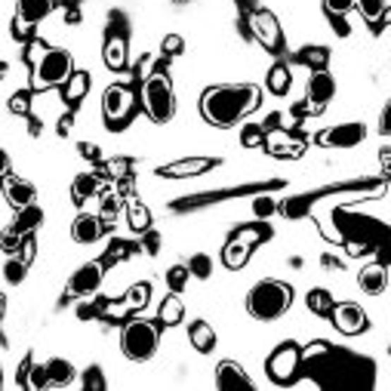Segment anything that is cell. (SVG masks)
Instances as JSON below:
<instances>
[{
    "label": "cell",
    "mask_w": 391,
    "mask_h": 391,
    "mask_svg": "<svg viewBox=\"0 0 391 391\" xmlns=\"http://www.w3.org/2000/svg\"><path fill=\"white\" fill-rule=\"evenodd\" d=\"M259 102L262 90L256 83H222V87H210L200 96V114L212 126H234L256 112Z\"/></svg>",
    "instance_id": "1"
},
{
    "label": "cell",
    "mask_w": 391,
    "mask_h": 391,
    "mask_svg": "<svg viewBox=\"0 0 391 391\" xmlns=\"http://www.w3.org/2000/svg\"><path fill=\"white\" fill-rule=\"evenodd\" d=\"M293 305V287L284 280H259L246 296V311L256 320H277L290 311Z\"/></svg>",
    "instance_id": "2"
},
{
    "label": "cell",
    "mask_w": 391,
    "mask_h": 391,
    "mask_svg": "<svg viewBox=\"0 0 391 391\" xmlns=\"http://www.w3.org/2000/svg\"><path fill=\"white\" fill-rule=\"evenodd\" d=\"M160 345V333H157V324H151L145 318H133L126 320L124 330H121V348L124 354L136 363H145L155 358Z\"/></svg>",
    "instance_id": "3"
},
{
    "label": "cell",
    "mask_w": 391,
    "mask_h": 391,
    "mask_svg": "<svg viewBox=\"0 0 391 391\" xmlns=\"http://www.w3.org/2000/svg\"><path fill=\"white\" fill-rule=\"evenodd\" d=\"M142 108L155 124H167L176 112V96H173V80L164 71H151L142 83Z\"/></svg>",
    "instance_id": "4"
},
{
    "label": "cell",
    "mask_w": 391,
    "mask_h": 391,
    "mask_svg": "<svg viewBox=\"0 0 391 391\" xmlns=\"http://www.w3.org/2000/svg\"><path fill=\"white\" fill-rule=\"evenodd\" d=\"M71 74H74L71 53H68V49H47V53L31 65V87L34 90L65 87Z\"/></svg>",
    "instance_id": "5"
},
{
    "label": "cell",
    "mask_w": 391,
    "mask_h": 391,
    "mask_svg": "<svg viewBox=\"0 0 391 391\" xmlns=\"http://www.w3.org/2000/svg\"><path fill=\"white\" fill-rule=\"evenodd\" d=\"M136 112V92L126 83H112L102 96V114H105L108 126H124Z\"/></svg>",
    "instance_id": "6"
},
{
    "label": "cell",
    "mask_w": 391,
    "mask_h": 391,
    "mask_svg": "<svg viewBox=\"0 0 391 391\" xmlns=\"http://www.w3.org/2000/svg\"><path fill=\"white\" fill-rule=\"evenodd\" d=\"M299 363H302V348L293 345V342H284V345H277L275 351H271L265 367H268V376L275 379L277 385H287V382L296 379Z\"/></svg>",
    "instance_id": "7"
},
{
    "label": "cell",
    "mask_w": 391,
    "mask_h": 391,
    "mask_svg": "<svg viewBox=\"0 0 391 391\" xmlns=\"http://www.w3.org/2000/svg\"><path fill=\"white\" fill-rule=\"evenodd\" d=\"M250 31L262 47L271 49V53H277V49L284 47V31H280V22L275 19L271 10H253L250 13Z\"/></svg>",
    "instance_id": "8"
},
{
    "label": "cell",
    "mask_w": 391,
    "mask_h": 391,
    "mask_svg": "<svg viewBox=\"0 0 391 391\" xmlns=\"http://www.w3.org/2000/svg\"><path fill=\"white\" fill-rule=\"evenodd\" d=\"M363 139H367V126L351 121V124H339V126L324 130L318 136V145H324V148H358Z\"/></svg>",
    "instance_id": "9"
},
{
    "label": "cell",
    "mask_w": 391,
    "mask_h": 391,
    "mask_svg": "<svg viewBox=\"0 0 391 391\" xmlns=\"http://www.w3.org/2000/svg\"><path fill=\"white\" fill-rule=\"evenodd\" d=\"M330 318H333V327L339 330V333H345V336H358L370 324L363 308H361V305H354V302H339Z\"/></svg>",
    "instance_id": "10"
},
{
    "label": "cell",
    "mask_w": 391,
    "mask_h": 391,
    "mask_svg": "<svg viewBox=\"0 0 391 391\" xmlns=\"http://www.w3.org/2000/svg\"><path fill=\"white\" fill-rule=\"evenodd\" d=\"M102 275H105V265H102V262H87V265H80L71 275L65 293L68 296H90V293H96L99 284H102Z\"/></svg>",
    "instance_id": "11"
},
{
    "label": "cell",
    "mask_w": 391,
    "mask_h": 391,
    "mask_svg": "<svg viewBox=\"0 0 391 391\" xmlns=\"http://www.w3.org/2000/svg\"><path fill=\"white\" fill-rule=\"evenodd\" d=\"M333 96H336V80H333V74L324 71V68H318V71H314L311 78H308V108L320 112V108H324Z\"/></svg>",
    "instance_id": "12"
},
{
    "label": "cell",
    "mask_w": 391,
    "mask_h": 391,
    "mask_svg": "<svg viewBox=\"0 0 391 391\" xmlns=\"http://www.w3.org/2000/svg\"><path fill=\"white\" fill-rule=\"evenodd\" d=\"M212 167H216L212 157H185V160H176V164H169V167H160L157 173L169 176V179H191V176H200Z\"/></svg>",
    "instance_id": "13"
},
{
    "label": "cell",
    "mask_w": 391,
    "mask_h": 391,
    "mask_svg": "<svg viewBox=\"0 0 391 391\" xmlns=\"http://www.w3.org/2000/svg\"><path fill=\"white\" fill-rule=\"evenodd\" d=\"M265 148L275 157H299L305 151V142L284 130H271V133H265Z\"/></svg>",
    "instance_id": "14"
},
{
    "label": "cell",
    "mask_w": 391,
    "mask_h": 391,
    "mask_svg": "<svg viewBox=\"0 0 391 391\" xmlns=\"http://www.w3.org/2000/svg\"><path fill=\"white\" fill-rule=\"evenodd\" d=\"M102 231H105V219L92 216V212H80L78 219L71 222V237L78 243H96Z\"/></svg>",
    "instance_id": "15"
},
{
    "label": "cell",
    "mask_w": 391,
    "mask_h": 391,
    "mask_svg": "<svg viewBox=\"0 0 391 391\" xmlns=\"http://www.w3.org/2000/svg\"><path fill=\"white\" fill-rule=\"evenodd\" d=\"M6 203L16 210H25V207H31L34 200H37V188H34L31 182H25V179H13V176H6Z\"/></svg>",
    "instance_id": "16"
},
{
    "label": "cell",
    "mask_w": 391,
    "mask_h": 391,
    "mask_svg": "<svg viewBox=\"0 0 391 391\" xmlns=\"http://www.w3.org/2000/svg\"><path fill=\"white\" fill-rule=\"evenodd\" d=\"M216 385L219 388H253V379L246 376V370L241 367V363L234 361H222L216 367Z\"/></svg>",
    "instance_id": "17"
},
{
    "label": "cell",
    "mask_w": 391,
    "mask_h": 391,
    "mask_svg": "<svg viewBox=\"0 0 391 391\" xmlns=\"http://www.w3.org/2000/svg\"><path fill=\"white\" fill-rule=\"evenodd\" d=\"M358 287L367 296H379V293H385V287H388V275H385V268L382 265H367V268H361V275H358Z\"/></svg>",
    "instance_id": "18"
},
{
    "label": "cell",
    "mask_w": 391,
    "mask_h": 391,
    "mask_svg": "<svg viewBox=\"0 0 391 391\" xmlns=\"http://www.w3.org/2000/svg\"><path fill=\"white\" fill-rule=\"evenodd\" d=\"M102 59H105V65L112 68V71H124V68H126V37H121V34H112V37L105 40Z\"/></svg>",
    "instance_id": "19"
},
{
    "label": "cell",
    "mask_w": 391,
    "mask_h": 391,
    "mask_svg": "<svg viewBox=\"0 0 391 391\" xmlns=\"http://www.w3.org/2000/svg\"><path fill=\"white\" fill-rule=\"evenodd\" d=\"M40 222H44V210L37 207V203H31V207L25 210H16V222H13V234L19 237H28L34 228H37Z\"/></svg>",
    "instance_id": "20"
},
{
    "label": "cell",
    "mask_w": 391,
    "mask_h": 391,
    "mask_svg": "<svg viewBox=\"0 0 391 391\" xmlns=\"http://www.w3.org/2000/svg\"><path fill=\"white\" fill-rule=\"evenodd\" d=\"M250 253H253V246L250 243H243L241 237H231V241L225 243V250H222V262H225V268H243L246 265V259H250Z\"/></svg>",
    "instance_id": "21"
},
{
    "label": "cell",
    "mask_w": 391,
    "mask_h": 391,
    "mask_svg": "<svg viewBox=\"0 0 391 391\" xmlns=\"http://www.w3.org/2000/svg\"><path fill=\"white\" fill-rule=\"evenodd\" d=\"M188 339H191V345L198 348L200 354H207L216 348V330H212L207 320H194L191 330H188Z\"/></svg>",
    "instance_id": "22"
},
{
    "label": "cell",
    "mask_w": 391,
    "mask_h": 391,
    "mask_svg": "<svg viewBox=\"0 0 391 391\" xmlns=\"http://www.w3.org/2000/svg\"><path fill=\"white\" fill-rule=\"evenodd\" d=\"M99 188H102L99 176L80 173V176H74V182H71V200H74V203H83V200H90Z\"/></svg>",
    "instance_id": "23"
},
{
    "label": "cell",
    "mask_w": 391,
    "mask_h": 391,
    "mask_svg": "<svg viewBox=\"0 0 391 391\" xmlns=\"http://www.w3.org/2000/svg\"><path fill=\"white\" fill-rule=\"evenodd\" d=\"M87 90H90V74L87 71H74L71 78H68V83L62 87V96L68 105H78V102L87 96Z\"/></svg>",
    "instance_id": "24"
},
{
    "label": "cell",
    "mask_w": 391,
    "mask_h": 391,
    "mask_svg": "<svg viewBox=\"0 0 391 391\" xmlns=\"http://www.w3.org/2000/svg\"><path fill=\"white\" fill-rule=\"evenodd\" d=\"M157 318H160V324L164 327H176L179 320L185 318V305H182V299L179 296H167L164 302H160V311H157Z\"/></svg>",
    "instance_id": "25"
},
{
    "label": "cell",
    "mask_w": 391,
    "mask_h": 391,
    "mask_svg": "<svg viewBox=\"0 0 391 391\" xmlns=\"http://www.w3.org/2000/svg\"><path fill=\"white\" fill-rule=\"evenodd\" d=\"M49 10H53V0H19L16 16H22V19H28L31 25H37Z\"/></svg>",
    "instance_id": "26"
},
{
    "label": "cell",
    "mask_w": 391,
    "mask_h": 391,
    "mask_svg": "<svg viewBox=\"0 0 391 391\" xmlns=\"http://www.w3.org/2000/svg\"><path fill=\"white\" fill-rule=\"evenodd\" d=\"M126 219H130L133 231H139V234H145L151 228V210L142 200H130V207H126Z\"/></svg>",
    "instance_id": "27"
},
{
    "label": "cell",
    "mask_w": 391,
    "mask_h": 391,
    "mask_svg": "<svg viewBox=\"0 0 391 391\" xmlns=\"http://www.w3.org/2000/svg\"><path fill=\"white\" fill-rule=\"evenodd\" d=\"M47 367V376H49V385H68V382L74 379V367L62 358H53L44 363Z\"/></svg>",
    "instance_id": "28"
},
{
    "label": "cell",
    "mask_w": 391,
    "mask_h": 391,
    "mask_svg": "<svg viewBox=\"0 0 391 391\" xmlns=\"http://www.w3.org/2000/svg\"><path fill=\"white\" fill-rule=\"evenodd\" d=\"M124 302L130 305V311H139V308H145V305L151 302V284H133L130 290H126V296H124Z\"/></svg>",
    "instance_id": "29"
},
{
    "label": "cell",
    "mask_w": 391,
    "mask_h": 391,
    "mask_svg": "<svg viewBox=\"0 0 391 391\" xmlns=\"http://www.w3.org/2000/svg\"><path fill=\"white\" fill-rule=\"evenodd\" d=\"M305 302H308V308H311L314 314H320V318L333 314V308H336V302H333V296H330V290H311Z\"/></svg>",
    "instance_id": "30"
},
{
    "label": "cell",
    "mask_w": 391,
    "mask_h": 391,
    "mask_svg": "<svg viewBox=\"0 0 391 391\" xmlns=\"http://www.w3.org/2000/svg\"><path fill=\"white\" fill-rule=\"evenodd\" d=\"M290 80L293 78H290V68L287 65H275L268 71V90L275 92V96H284V92L290 90Z\"/></svg>",
    "instance_id": "31"
},
{
    "label": "cell",
    "mask_w": 391,
    "mask_h": 391,
    "mask_svg": "<svg viewBox=\"0 0 391 391\" xmlns=\"http://www.w3.org/2000/svg\"><path fill=\"white\" fill-rule=\"evenodd\" d=\"M354 10H358L367 22H379L382 16H385L388 4H385V0H358V4H354Z\"/></svg>",
    "instance_id": "32"
},
{
    "label": "cell",
    "mask_w": 391,
    "mask_h": 391,
    "mask_svg": "<svg viewBox=\"0 0 391 391\" xmlns=\"http://www.w3.org/2000/svg\"><path fill=\"white\" fill-rule=\"evenodd\" d=\"M25 268H28V262H25V259L6 256V262H4V280H6V284H22V280H25Z\"/></svg>",
    "instance_id": "33"
},
{
    "label": "cell",
    "mask_w": 391,
    "mask_h": 391,
    "mask_svg": "<svg viewBox=\"0 0 391 391\" xmlns=\"http://www.w3.org/2000/svg\"><path fill=\"white\" fill-rule=\"evenodd\" d=\"M188 277H191L188 265H173V268L167 271V287H169L173 293H182L185 284H188Z\"/></svg>",
    "instance_id": "34"
},
{
    "label": "cell",
    "mask_w": 391,
    "mask_h": 391,
    "mask_svg": "<svg viewBox=\"0 0 391 391\" xmlns=\"http://www.w3.org/2000/svg\"><path fill=\"white\" fill-rule=\"evenodd\" d=\"M234 237H241L243 243L256 246V243H262V241L268 237V228H265V225H243L241 231H234Z\"/></svg>",
    "instance_id": "35"
},
{
    "label": "cell",
    "mask_w": 391,
    "mask_h": 391,
    "mask_svg": "<svg viewBox=\"0 0 391 391\" xmlns=\"http://www.w3.org/2000/svg\"><path fill=\"white\" fill-rule=\"evenodd\" d=\"M188 271H191V277H210L212 275V259L207 256V253H198V256H191L188 262Z\"/></svg>",
    "instance_id": "36"
},
{
    "label": "cell",
    "mask_w": 391,
    "mask_h": 391,
    "mask_svg": "<svg viewBox=\"0 0 391 391\" xmlns=\"http://www.w3.org/2000/svg\"><path fill=\"white\" fill-rule=\"evenodd\" d=\"M241 142L246 148H259V145H265V130H262V126H243L241 130Z\"/></svg>",
    "instance_id": "37"
},
{
    "label": "cell",
    "mask_w": 391,
    "mask_h": 391,
    "mask_svg": "<svg viewBox=\"0 0 391 391\" xmlns=\"http://www.w3.org/2000/svg\"><path fill=\"white\" fill-rule=\"evenodd\" d=\"M354 4H358V0H324L327 13L333 16V19H342L348 10H354Z\"/></svg>",
    "instance_id": "38"
},
{
    "label": "cell",
    "mask_w": 391,
    "mask_h": 391,
    "mask_svg": "<svg viewBox=\"0 0 391 391\" xmlns=\"http://www.w3.org/2000/svg\"><path fill=\"white\" fill-rule=\"evenodd\" d=\"M185 47V40L179 37V34H167L164 44H160V49H164V56H179Z\"/></svg>",
    "instance_id": "39"
},
{
    "label": "cell",
    "mask_w": 391,
    "mask_h": 391,
    "mask_svg": "<svg viewBox=\"0 0 391 391\" xmlns=\"http://www.w3.org/2000/svg\"><path fill=\"white\" fill-rule=\"evenodd\" d=\"M10 112L13 114H28L31 112V96H28V92H16V96L10 99Z\"/></svg>",
    "instance_id": "40"
},
{
    "label": "cell",
    "mask_w": 391,
    "mask_h": 391,
    "mask_svg": "<svg viewBox=\"0 0 391 391\" xmlns=\"http://www.w3.org/2000/svg\"><path fill=\"white\" fill-rule=\"evenodd\" d=\"M83 388H96V391L105 388V379H102L99 367H90V370H87V376H83Z\"/></svg>",
    "instance_id": "41"
},
{
    "label": "cell",
    "mask_w": 391,
    "mask_h": 391,
    "mask_svg": "<svg viewBox=\"0 0 391 391\" xmlns=\"http://www.w3.org/2000/svg\"><path fill=\"white\" fill-rule=\"evenodd\" d=\"M379 133L391 136V99L382 105V112H379Z\"/></svg>",
    "instance_id": "42"
},
{
    "label": "cell",
    "mask_w": 391,
    "mask_h": 391,
    "mask_svg": "<svg viewBox=\"0 0 391 391\" xmlns=\"http://www.w3.org/2000/svg\"><path fill=\"white\" fill-rule=\"evenodd\" d=\"M105 169H108V176H112V179H124L126 169H130V164H126V160H108Z\"/></svg>",
    "instance_id": "43"
},
{
    "label": "cell",
    "mask_w": 391,
    "mask_h": 391,
    "mask_svg": "<svg viewBox=\"0 0 391 391\" xmlns=\"http://www.w3.org/2000/svg\"><path fill=\"white\" fill-rule=\"evenodd\" d=\"M302 59H305V62H311V65H318V68H324L327 65V49H320V47L318 49H305Z\"/></svg>",
    "instance_id": "44"
},
{
    "label": "cell",
    "mask_w": 391,
    "mask_h": 391,
    "mask_svg": "<svg viewBox=\"0 0 391 391\" xmlns=\"http://www.w3.org/2000/svg\"><path fill=\"white\" fill-rule=\"evenodd\" d=\"M253 210H256L259 219H265V216H271V212H275V200H271V198H259L256 203H253Z\"/></svg>",
    "instance_id": "45"
},
{
    "label": "cell",
    "mask_w": 391,
    "mask_h": 391,
    "mask_svg": "<svg viewBox=\"0 0 391 391\" xmlns=\"http://www.w3.org/2000/svg\"><path fill=\"white\" fill-rule=\"evenodd\" d=\"M117 207H121V198H108L105 207H102V219H105V222H112L114 212H117Z\"/></svg>",
    "instance_id": "46"
},
{
    "label": "cell",
    "mask_w": 391,
    "mask_h": 391,
    "mask_svg": "<svg viewBox=\"0 0 391 391\" xmlns=\"http://www.w3.org/2000/svg\"><path fill=\"white\" fill-rule=\"evenodd\" d=\"M327 351H330L327 342H311V345L302 351V358H314V354H327Z\"/></svg>",
    "instance_id": "47"
},
{
    "label": "cell",
    "mask_w": 391,
    "mask_h": 391,
    "mask_svg": "<svg viewBox=\"0 0 391 391\" xmlns=\"http://www.w3.org/2000/svg\"><path fill=\"white\" fill-rule=\"evenodd\" d=\"M16 37H28V31H31V22L28 19H22V16H16Z\"/></svg>",
    "instance_id": "48"
},
{
    "label": "cell",
    "mask_w": 391,
    "mask_h": 391,
    "mask_svg": "<svg viewBox=\"0 0 391 391\" xmlns=\"http://www.w3.org/2000/svg\"><path fill=\"white\" fill-rule=\"evenodd\" d=\"M80 155L87 157V160H99V148L90 145V142H80Z\"/></svg>",
    "instance_id": "49"
},
{
    "label": "cell",
    "mask_w": 391,
    "mask_h": 391,
    "mask_svg": "<svg viewBox=\"0 0 391 391\" xmlns=\"http://www.w3.org/2000/svg\"><path fill=\"white\" fill-rule=\"evenodd\" d=\"M22 259H25V262H31V259H34V241H31V237H25V250H22Z\"/></svg>",
    "instance_id": "50"
},
{
    "label": "cell",
    "mask_w": 391,
    "mask_h": 391,
    "mask_svg": "<svg viewBox=\"0 0 391 391\" xmlns=\"http://www.w3.org/2000/svg\"><path fill=\"white\" fill-rule=\"evenodd\" d=\"M379 157H382V164H385V167H391V148H382Z\"/></svg>",
    "instance_id": "51"
},
{
    "label": "cell",
    "mask_w": 391,
    "mask_h": 391,
    "mask_svg": "<svg viewBox=\"0 0 391 391\" xmlns=\"http://www.w3.org/2000/svg\"><path fill=\"white\" fill-rule=\"evenodd\" d=\"M382 19H385V22L391 25V6H388V10H385V16H382Z\"/></svg>",
    "instance_id": "52"
}]
</instances>
